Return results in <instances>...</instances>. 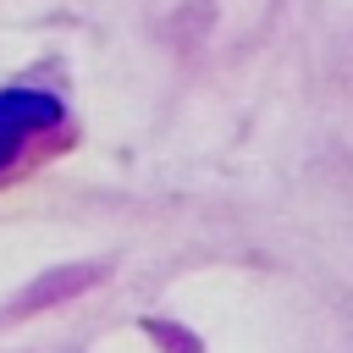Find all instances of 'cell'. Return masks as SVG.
Instances as JSON below:
<instances>
[{
	"label": "cell",
	"mask_w": 353,
	"mask_h": 353,
	"mask_svg": "<svg viewBox=\"0 0 353 353\" xmlns=\"http://www.w3.org/2000/svg\"><path fill=\"white\" fill-rule=\"evenodd\" d=\"M61 121V105L44 94V88H6L0 94V171L17 160V149L33 138V132H44V127H55Z\"/></svg>",
	"instance_id": "cell-1"
}]
</instances>
